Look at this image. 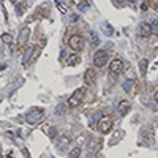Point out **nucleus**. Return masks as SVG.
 <instances>
[{
  "mask_svg": "<svg viewBox=\"0 0 158 158\" xmlns=\"http://www.w3.org/2000/svg\"><path fill=\"white\" fill-rule=\"evenodd\" d=\"M44 109L43 108H32V109H29L27 111V114H25V120L29 122V123H40L41 120L44 119Z\"/></svg>",
  "mask_w": 158,
  "mask_h": 158,
  "instance_id": "nucleus-2",
  "label": "nucleus"
},
{
  "mask_svg": "<svg viewBox=\"0 0 158 158\" xmlns=\"http://www.w3.org/2000/svg\"><path fill=\"white\" fill-rule=\"evenodd\" d=\"M49 16V6L47 5H41L38 6V8L35 10V13L29 18V22H32V21H37V19H43V18H47Z\"/></svg>",
  "mask_w": 158,
  "mask_h": 158,
  "instance_id": "nucleus-7",
  "label": "nucleus"
},
{
  "mask_svg": "<svg viewBox=\"0 0 158 158\" xmlns=\"http://www.w3.org/2000/svg\"><path fill=\"white\" fill-rule=\"evenodd\" d=\"M85 93H87V89L85 87L76 89V90L70 95V98H68V101H66V106L68 108H78V106H81L82 101H84V98H85Z\"/></svg>",
  "mask_w": 158,
  "mask_h": 158,
  "instance_id": "nucleus-1",
  "label": "nucleus"
},
{
  "mask_svg": "<svg viewBox=\"0 0 158 158\" xmlns=\"http://www.w3.org/2000/svg\"><path fill=\"white\" fill-rule=\"evenodd\" d=\"M147 68H149V60H147V59H141V60H139V71H141L142 76H146Z\"/></svg>",
  "mask_w": 158,
  "mask_h": 158,
  "instance_id": "nucleus-14",
  "label": "nucleus"
},
{
  "mask_svg": "<svg viewBox=\"0 0 158 158\" xmlns=\"http://www.w3.org/2000/svg\"><path fill=\"white\" fill-rule=\"evenodd\" d=\"M112 127H114V122H112L111 117H108V115H103V117L100 119V122H98V130H100V133H103V134L111 133Z\"/></svg>",
  "mask_w": 158,
  "mask_h": 158,
  "instance_id": "nucleus-5",
  "label": "nucleus"
},
{
  "mask_svg": "<svg viewBox=\"0 0 158 158\" xmlns=\"http://www.w3.org/2000/svg\"><path fill=\"white\" fill-rule=\"evenodd\" d=\"M68 44H70V47L73 51H76V54L79 51L84 49V37L79 35V33H74V35L70 37V40H68Z\"/></svg>",
  "mask_w": 158,
  "mask_h": 158,
  "instance_id": "nucleus-3",
  "label": "nucleus"
},
{
  "mask_svg": "<svg viewBox=\"0 0 158 158\" xmlns=\"http://www.w3.org/2000/svg\"><path fill=\"white\" fill-rule=\"evenodd\" d=\"M108 57H109V52L106 49H98L97 52L93 54V63H95V66H98V68L105 66L108 63Z\"/></svg>",
  "mask_w": 158,
  "mask_h": 158,
  "instance_id": "nucleus-4",
  "label": "nucleus"
},
{
  "mask_svg": "<svg viewBox=\"0 0 158 158\" xmlns=\"http://www.w3.org/2000/svg\"><path fill=\"white\" fill-rule=\"evenodd\" d=\"M56 5H57V8L60 10V13H63V15H66V11H68V8H66V6H65L63 3H60V2H57Z\"/></svg>",
  "mask_w": 158,
  "mask_h": 158,
  "instance_id": "nucleus-19",
  "label": "nucleus"
},
{
  "mask_svg": "<svg viewBox=\"0 0 158 158\" xmlns=\"http://www.w3.org/2000/svg\"><path fill=\"white\" fill-rule=\"evenodd\" d=\"M130 109H131V103L128 100H120L119 101V112L120 115H127L130 112Z\"/></svg>",
  "mask_w": 158,
  "mask_h": 158,
  "instance_id": "nucleus-11",
  "label": "nucleus"
},
{
  "mask_svg": "<svg viewBox=\"0 0 158 158\" xmlns=\"http://www.w3.org/2000/svg\"><path fill=\"white\" fill-rule=\"evenodd\" d=\"M81 153H82V149H81L79 146H74V147L70 150V153H68V155H70V158H79Z\"/></svg>",
  "mask_w": 158,
  "mask_h": 158,
  "instance_id": "nucleus-15",
  "label": "nucleus"
},
{
  "mask_svg": "<svg viewBox=\"0 0 158 158\" xmlns=\"http://www.w3.org/2000/svg\"><path fill=\"white\" fill-rule=\"evenodd\" d=\"M141 10H142V11H147V10H149V3H142V5H141Z\"/></svg>",
  "mask_w": 158,
  "mask_h": 158,
  "instance_id": "nucleus-21",
  "label": "nucleus"
},
{
  "mask_svg": "<svg viewBox=\"0 0 158 158\" xmlns=\"http://www.w3.org/2000/svg\"><path fill=\"white\" fill-rule=\"evenodd\" d=\"M152 33H153L152 32V24H150V22H142L141 24V27H139V35L142 38H149Z\"/></svg>",
  "mask_w": 158,
  "mask_h": 158,
  "instance_id": "nucleus-10",
  "label": "nucleus"
},
{
  "mask_svg": "<svg viewBox=\"0 0 158 158\" xmlns=\"http://www.w3.org/2000/svg\"><path fill=\"white\" fill-rule=\"evenodd\" d=\"M95 82H97V71H95V68H87L84 73V84L93 85Z\"/></svg>",
  "mask_w": 158,
  "mask_h": 158,
  "instance_id": "nucleus-8",
  "label": "nucleus"
},
{
  "mask_svg": "<svg viewBox=\"0 0 158 158\" xmlns=\"http://www.w3.org/2000/svg\"><path fill=\"white\" fill-rule=\"evenodd\" d=\"M30 38V29L29 27H22V29L19 30V40H18V46H21V47H25V44H27V40Z\"/></svg>",
  "mask_w": 158,
  "mask_h": 158,
  "instance_id": "nucleus-9",
  "label": "nucleus"
},
{
  "mask_svg": "<svg viewBox=\"0 0 158 158\" xmlns=\"http://www.w3.org/2000/svg\"><path fill=\"white\" fill-rule=\"evenodd\" d=\"M133 87H134V79H128L125 84H123V90H125V92H131Z\"/></svg>",
  "mask_w": 158,
  "mask_h": 158,
  "instance_id": "nucleus-16",
  "label": "nucleus"
},
{
  "mask_svg": "<svg viewBox=\"0 0 158 158\" xmlns=\"http://www.w3.org/2000/svg\"><path fill=\"white\" fill-rule=\"evenodd\" d=\"M43 131L47 133V136H49L51 139L56 138V133H57V128L52 127V125H43Z\"/></svg>",
  "mask_w": 158,
  "mask_h": 158,
  "instance_id": "nucleus-13",
  "label": "nucleus"
},
{
  "mask_svg": "<svg viewBox=\"0 0 158 158\" xmlns=\"http://www.w3.org/2000/svg\"><path fill=\"white\" fill-rule=\"evenodd\" d=\"M153 98H155V101H156V106H158V90L155 92V95H153Z\"/></svg>",
  "mask_w": 158,
  "mask_h": 158,
  "instance_id": "nucleus-22",
  "label": "nucleus"
},
{
  "mask_svg": "<svg viewBox=\"0 0 158 158\" xmlns=\"http://www.w3.org/2000/svg\"><path fill=\"white\" fill-rule=\"evenodd\" d=\"M123 70H125V62L122 59H114L109 63V73L111 74H122Z\"/></svg>",
  "mask_w": 158,
  "mask_h": 158,
  "instance_id": "nucleus-6",
  "label": "nucleus"
},
{
  "mask_svg": "<svg viewBox=\"0 0 158 158\" xmlns=\"http://www.w3.org/2000/svg\"><path fill=\"white\" fill-rule=\"evenodd\" d=\"M66 63L70 65V66H76L81 63V57H79V54H70L66 59Z\"/></svg>",
  "mask_w": 158,
  "mask_h": 158,
  "instance_id": "nucleus-12",
  "label": "nucleus"
},
{
  "mask_svg": "<svg viewBox=\"0 0 158 158\" xmlns=\"http://www.w3.org/2000/svg\"><path fill=\"white\" fill-rule=\"evenodd\" d=\"M25 8H27V3L25 2H21V3H18L16 5V10H18V15L21 16V15H24V11H25Z\"/></svg>",
  "mask_w": 158,
  "mask_h": 158,
  "instance_id": "nucleus-17",
  "label": "nucleus"
},
{
  "mask_svg": "<svg viewBox=\"0 0 158 158\" xmlns=\"http://www.w3.org/2000/svg\"><path fill=\"white\" fill-rule=\"evenodd\" d=\"M152 32L155 33V35H158V21H155V22L152 24Z\"/></svg>",
  "mask_w": 158,
  "mask_h": 158,
  "instance_id": "nucleus-20",
  "label": "nucleus"
},
{
  "mask_svg": "<svg viewBox=\"0 0 158 158\" xmlns=\"http://www.w3.org/2000/svg\"><path fill=\"white\" fill-rule=\"evenodd\" d=\"M2 41H3V43H6V44H10L13 41V35H11V33H3V35H2Z\"/></svg>",
  "mask_w": 158,
  "mask_h": 158,
  "instance_id": "nucleus-18",
  "label": "nucleus"
}]
</instances>
